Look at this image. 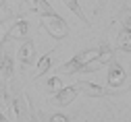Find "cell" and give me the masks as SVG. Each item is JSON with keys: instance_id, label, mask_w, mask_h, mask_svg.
<instances>
[{"instance_id": "cell-11", "label": "cell", "mask_w": 131, "mask_h": 122, "mask_svg": "<svg viewBox=\"0 0 131 122\" xmlns=\"http://www.w3.org/2000/svg\"><path fill=\"white\" fill-rule=\"evenodd\" d=\"M8 108H10V116H13V122H23L25 120V112L21 108V101L17 97L8 99Z\"/></svg>"}, {"instance_id": "cell-4", "label": "cell", "mask_w": 131, "mask_h": 122, "mask_svg": "<svg viewBox=\"0 0 131 122\" xmlns=\"http://www.w3.org/2000/svg\"><path fill=\"white\" fill-rule=\"evenodd\" d=\"M127 83H129V79H127L125 68L112 58L108 62V85L112 87V89H119L121 85H127Z\"/></svg>"}, {"instance_id": "cell-3", "label": "cell", "mask_w": 131, "mask_h": 122, "mask_svg": "<svg viewBox=\"0 0 131 122\" xmlns=\"http://www.w3.org/2000/svg\"><path fill=\"white\" fill-rule=\"evenodd\" d=\"M75 89H77V93H81V95H85V97H104V95H108V93H123L125 89H129V87H123V89H112V91H106L102 85H98V83H90V81H79V83H75Z\"/></svg>"}, {"instance_id": "cell-8", "label": "cell", "mask_w": 131, "mask_h": 122, "mask_svg": "<svg viewBox=\"0 0 131 122\" xmlns=\"http://www.w3.org/2000/svg\"><path fill=\"white\" fill-rule=\"evenodd\" d=\"M29 2V8L34 10L36 15L40 17H48V15H56V10L52 8V4L48 0H27Z\"/></svg>"}, {"instance_id": "cell-12", "label": "cell", "mask_w": 131, "mask_h": 122, "mask_svg": "<svg viewBox=\"0 0 131 122\" xmlns=\"http://www.w3.org/2000/svg\"><path fill=\"white\" fill-rule=\"evenodd\" d=\"M50 66H52V54H44L40 58V62H38V71L34 75V81H38L40 77H44L48 71H50Z\"/></svg>"}, {"instance_id": "cell-14", "label": "cell", "mask_w": 131, "mask_h": 122, "mask_svg": "<svg viewBox=\"0 0 131 122\" xmlns=\"http://www.w3.org/2000/svg\"><path fill=\"white\" fill-rule=\"evenodd\" d=\"M13 68H15L13 58L10 56H2V68H0V73H2L4 77H10L13 75Z\"/></svg>"}, {"instance_id": "cell-5", "label": "cell", "mask_w": 131, "mask_h": 122, "mask_svg": "<svg viewBox=\"0 0 131 122\" xmlns=\"http://www.w3.org/2000/svg\"><path fill=\"white\" fill-rule=\"evenodd\" d=\"M29 37V23L25 19H19V21H15L8 29V35L6 39H15V42H19V39H27Z\"/></svg>"}, {"instance_id": "cell-13", "label": "cell", "mask_w": 131, "mask_h": 122, "mask_svg": "<svg viewBox=\"0 0 131 122\" xmlns=\"http://www.w3.org/2000/svg\"><path fill=\"white\" fill-rule=\"evenodd\" d=\"M10 25H13V17H6V19L0 21V48H2L4 42H6V35H8Z\"/></svg>"}, {"instance_id": "cell-15", "label": "cell", "mask_w": 131, "mask_h": 122, "mask_svg": "<svg viewBox=\"0 0 131 122\" xmlns=\"http://www.w3.org/2000/svg\"><path fill=\"white\" fill-rule=\"evenodd\" d=\"M46 85H48V91H50V93H56L58 89H62V87H64V83L60 81V77H50Z\"/></svg>"}, {"instance_id": "cell-19", "label": "cell", "mask_w": 131, "mask_h": 122, "mask_svg": "<svg viewBox=\"0 0 131 122\" xmlns=\"http://www.w3.org/2000/svg\"><path fill=\"white\" fill-rule=\"evenodd\" d=\"M106 2H108V0H98V6H96V15H98V12L102 10V6H104Z\"/></svg>"}, {"instance_id": "cell-6", "label": "cell", "mask_w": 131, "mask_h": 122, "mask_svg": "<svg viewBox=\"0 0 131 122\" xmlns=\"http://www.w3.org/2000/svg\"><path fill=\"white\" fill-rule=\"evenodd\" d=\"M75 97H77V89H75V87H62V89H58L52 95V101H54V106L64 108V106H69Z\"/></svg>"}, {"instance_id": "cell-9", "label": "cell", "mask_w": 131, "mask_h": 122, "mask_svg": "<svg viewBox=\"0 0 131 122\" xmlns=\"http://www.w3.org/2000/svg\"><path fill=\"white\" fill-rule=\"evenodd\" d=\"M62 4L64 6H67L75 17H77V19L81 21V23H83V25H90V19H88V17H85V12H83V8H81V4L77 2V0H62Z\"/></svg>"}, {"instance_id": "cell-18", "label": "cell", "mask_w": 131, "mask_h": 122, "mask_svg": "<svg viewBox=\"0 0 131 122\" xmlns=\"http://www.w3.org/2000/svg\"><path fill=\"white\" fill-rule=\"evenodd\" d=\"M0 103H8V97H6V91L0 89Z\"/></svg>"}, {"instance_id": "cell-10", "label": "cell", "mask_w": 131, "mask_h": 122, "mask_svg": "<svg viewBox=\"0 0 131 122\" xmlns=\"http://www.w3.org/2000/svg\"><path fill=\"white\" fill-rule=\"evenodd\" d=\"M117 50L131 54V31H129V29H125V27L121 29L119 37H117Z\"/></svg>"}, {"instance_id": "cell-7", "label": "cell", "mask_w": 131, "mask_h": 122, "mask_svg": "<svg viewBox=\"0 0 131 122\" xmlns=\"http://www.w3.org/2000/svg\"><path fill=\"white\" fill-rule=\"evenodd\" d=\"M34 60H36V44L27 37V39H23V46L19 48V62L23 66H29Z\"/></svg>"}, {"instance_id": "cell-22", "label": "cell", "mask_w": 131, "mask_h": 122, "mask_svg": "<svg viewBox=\"0 0 131 122\" xmlns=\"http://www.w3.org/2000/svg\"><path fill=\"white\" fill-rule=\"evenodd\" d=\"M2 56H4V54H0V68H2Z\"/></svg>"}, {"instance_id": "cell-1", "label": "cell", "mask_w": 131, "mask_h": 122, "mask_svg": "<svg viewBox=\"0 0 131 122\" xmlns=\"http://www.w3.org/2000/svg\"><path fill=\"white\" fill-rule=\"evenodd\" d=\"M98 52H100V48H92V50L77 52V54H75L67 64H62V66L58 68V73H60V75H75V73H79L85 64H90L92 60L98 58Z\"/></svg>"}, {"instance_id": "cell-21", "label": "cell", "mask_w": 131, "mask_h": 122, "mask_svg": "<svg viewBox=\"0 0 131 122\" xmlns=\"http://www.w3.org/2000/svg\"><path fill=\"white\" fill-rule=\"evenodd\" d=\"M0 122H10V120H6V118H4L2 114H0Z\"/></svg>"}, {"instance_id": "cell-17", "label": "cell", "mask_w": 131, "mask_h": 122, "mask_svg": "<svg viewBox=\"0 0 131 122\" xmlns=\"http://www.w3.org/2000/svg\"><path fill=\"white\" fill-rule=\"evenodd\" d=\"M50 122H69V118L64 116V114H54V116L50 118Z\"/></svg>"}, {"instance_id": "cell-23", "label": "cell", "mask_w": 131, "mask_h": 122, "mask_svg": "<svg viewBox=\"0 0 131 122\" xmlns=\"http://www.w3.org/2000/svg\"><path fill=\"white\" fill-rule=\"evenodd\" d=\"M34 122H38V120H36V118H34Z\"/></svg>"}, {"instance_id": "cell-16", "label": "cell", "mask_w": 131, "mask_h": 122, "mask_svg": "<svg viewBox=\"0 0 131 122\" xmlns=\"http://www.w3.org/2000/svg\"><path fill=\"white\" fill-rule=\"evenodd\" d=\"M119 19H121L123 27L131 31V8H123V10H121V15H119Z\"/></svg>"}, {"instance_id": "cell-20", "label": "cell", "mask_w": 131, "mask_h": 122, "mask_svg": "<svg viewBox=\"0 0 131 122\" xmlns=\"http://www.w3.org/2000/svg\"><path fill=\"white\" fill-rule=\"evenodd\" d=\"M0 8H2V10H8V8H10L8 0H0Z\"/></svg>"}, {"instance_id": "cell-2", "label": "cell", "mask_w": 131, "mask_h": 122, "mask_svg": "<svg viewBox=\"0 0 131 122\" xmlns=\"http://www.w3.org/2000/svg\"><path fill=\"white\" fill-rule=\"evenodd\" d=\"M40 25H42L48 33H50L54 39H64V37L69 35V25L64 23V19H62V17H58V15L42 17V19H40Z\"/></svg>"}]
</instances>
